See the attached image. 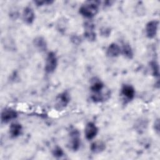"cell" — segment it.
Returning <instances> with one entry per match:
<instances>
[{
	"label": "cell",
	"instance_id": "7",
	"mask_svg": "<svg viewBox=\"0 0 160 160\" xmlns=\"http://www.w3.org/2000/svg\"><path fill=\"white\" fill-rule=\"evenodd\" d=\"M159 22L156 20L149 21L146 26V34L148 38H153L157 34Z\"/></svg>",
	"mask_w": 160,
	"mask_h": 160
},
{
	"label": "cell",
	"instance_id": "22",
	"mask_svg": "<svg viewBox=\"0 0 160 160\" xmlns=\"http://www.w3.org/2000/svg\"><path fill=\"white\" fill-rule=\"evenodd\" d=\"M79 38L78 36H74L72 38H71V41L74 43V44H79L80 42V41H79Z\"/></svg>",
	"mask_w": 160,
	"mask_h": 160
},
{
	"label": "cell",
	"instance_id": "19",
	"mask_svg": "<svg viewBox=\"0 0 160 160\" xmlns=\"http://www.w3.org/2000/svg\"><path fill=\"white\" fill-rule=\"evenodd\" d=\"M101 34L103 36H108L111 33V30L109 28L106 27H103L100 30Z\"/></svg>",
	"mask_w": 160,
	"mask_h": 160
},
{
	"label": "cell",
	"instance_id": "2",
	"mask_svg": "<svg viewBox=\"0 0 160 160\" xmlns=\"http://www.w3.org/2000/svg\"><path fill=\"white\" fill-rule=\"evenodd\" d=\"M81 145L80 133L79 131L75 128H72L69 132V140L68 146L69 149L76 151H78Z\"/></svg>",
	"mask_w": 160,
	"mask_h": 160
},
{
	"label": "cell",
	"instance_id": "15",
	"mask_svg": "<svg viewBox=\"0 0 160 160\" xmlns=\"http://www.w3.org/2000/svg\"><path fill=\"white\" fill-rule=\"evenodd\" d=\"M90 148L92 152L99 153L106 149V144L102 141H97L91 144Z\"/></svg>",
	"mask_w": 160,
	"mask_h": 160
},
{
	"label": "cell",
	"instance_id": "21",
	"mask_svg": "<svg viewBox=\"0 0 160 160\" xmlns=\"http://www.w3.org/2000/svg\"><path fill=\"white\" fill-rule=\"evenodd\" d=\"M154 130L156 131V132L159 134V119L156 120V121L154 122Z\"/></svg>",
	"mask_w": 160,
	"mask_h": 160
},
{
	"label": "cell",
	"instance_id": "18",
	"mask_svg": "<svg viewBox=\"0 0 160 160\" xmlns=\"http://www.w3.org/2000/svg\"><path fill=\"white\" fill-rule=\"evenodd\" d=\"M150 64H151L153 75L158 77L159 75V65L158 62H156V61H152L151 62Z\"/></svg>",
	"mask_w": 160,
	"mask_h": 160
},
{
	"label": "cell",
	"instance_id": "20",
	"mask_svg": "<svg viewBox=\"0 0 160 160\" xmlns=\"http://www.w3.org/2000/svg\"><path fill=\"white\" fill-rule=\"evenodd\" d=\"M34 2L36 4L37 6H42V5H48V4H51V3L53 2V1H34Z\"/></svg>",
	"mask_w": 160,
	"mask_h": 160
},
{
	"label": "cell",
	"instance_id": "13",
	"mask_svg": "<svg viewBox=\"0 0 160 160\" xmlns=\"http://www.w3.org/2000/svg\"><path fill=\"white\" fill-rule=\"evenodd\" d=\"M33 44L34 47L41 52L45 51L47 49V43L44 38L41 36L35 38L33 40Z\"/></svg>",
	"mask_w": 160,
	"mask_h": 160
},
{
	"label": "cell",
	"instance_id": "16",
	"mask_svg": "<svg viewBox=\"0 0 160 160\" xmlns=\"http://www.w3.org/2000/svg\"><path fill=\"white\" fill-rule=\"evenodd\" d=\"M121 53L123 54L128 59H132L133 58V51L131 46L129 43H124L122 48H121Z\"/></svg>",
	"mask_w": 160,
	"mask_h": 160
},
{
	"label": "cell",
	"instance_id": "11",
	"mask_svg": "<svg viewBox=\"0 0 160 160\" xmlns=\"http://www.w3.org/2000/svg\"><path fill=\"white\" fill-rule=\"evenodd\" d=\"M121 53V47L116 43H111L107 49L106 54L110 58H116Z\"/></svg>",
	"mask_w": 160,
	"mask_h": 160
},
{
	"label": "cell",
	"instance_id": "14",
	"mask_svg": "<svg viewBox=\"0 0 160 160\" xmlns=\"http://www.w3.org/2000/svg\"><path fill=\"white\" fill-rule=\"evenodd\" d=\"M104 88V84L101 81L98 79L94 78V79L92 81L90 89L92 92V94L99 93L102 92Z\"/></svg>",
	"mask_w": 160,
	"mask_h": 160
},
{
	"label": "cell",
	"instance_id": "12",
	"mask_svg": "<svg viewBox=\"0 0 160 160\" xmlns=\"http://www.w3.org/2000/svg\"><path fill=\"white\" fill-rule=\"evenodd\" d=\"M22 131V127L19 122H12L9 127V134L12 138L19 136Z\"/></svg>",
	"mask_w": 160,
	"mask_h": 160
},
{
	"label": "cell",
	"instance_id": "6",
	"mask_svg": "<svg viewBox=\"0 0 160 160\" xmlns=\"http://www.w3.org/2000/svg\"><path fill=\"white\" fill-rule=\"evenodd\" d=\"M18 117L17 112L11 108H6L2 111L1 119L2 123H8Z\"/></svg>",
	"mask_w": 160,
	"mask_h": 160
},
{
	"label": "cell",
	"instance_id": "17",
	"mask_svg": "<svg viewBox=\"0 0 160 160\" xmlns=\"http://www.w3.org/2000/svg\"><path fill=\"white\" fill-rule=\"evenodd\" d=\"M52 155L55 158H60L64 155V152L59 146H56L52 150Z\"/></svg>",
	"mask_w": 160,
	"mask_h": 160
},
{
	"label": "cell",
	"instance_id": "9",
	"mask_svg": "<svg viewBox=\"0 0 160 160\" xmlns=\"http://www.w3.org/2000/svg\"><path fill=\"white\" fill-rule=\"evenodd\" d=\"M22 18L24 22L28 24H31L35 19V14L33 9L29 6L26 7L22 11Z\"/></svg>",
	"mask_w": 160,
	"mask_h": 160
},
{
	"label": "cell",
	"instance_id": "4",
	"mask_svg": "<svg viewBox=\"0 0 160 160\" xmlns=\"http://www.w3.org/2000/svg\"><path fill=\"white\" fill-rule=\"evenodd\" d=\"M84 36L85 38L90 42L94 41L96 39V34L94 31L95 25L94 22L91 19H89V21L84 22Z\"/></svg>",
	"mask_w": 160,
	"mask_h": 160
},
{
	"label": "cell",
	"instance_id": "3",
	"mask_svg": "<svg viewBox=\"0 0 160 160\" xmlns=\"http://www.w3.org/2000/svg\"><path fill=\"white\" fill-rule=\"evenodd\" d=\"M58 66V58L54 52H49L47 54L44 70L47 73L53 72Z\"/></svg>",
	"mask_w": 160,
	"mask_h": 160
},
{
	"label": "cell",
	"instance_id": "1",
	"mask_svg": "<svg viewBox=\"0 0 160 160\" xmlns=\"http://www.w3.org/2000/svg\"><path fill=\"white\" fill-rule=\"evenodd\" d=\"M100 3L98 1H86L79 8V13L83 17L90 19L98 14Z\"/></svg>",
	"mask_w": 160,
	"mask_h": 160
},
{
	"label": "cell",
	"instance_id": "10",
	"mask_svg": "<svg viewBox=\"0 0 160 160\" xmlns=\"http://www.w3.org/2000/svg\"><path fill=\"white\" fill-rule=\"evenodd\" d=\"M121 94L128 100H132L135 96L134 88L129 84H124L121 88Z\"/></svg>",
	"mask_w": 160,
	"mask_h": 160
},
{
	"label": "cell",
	"instance_id": "8",
	"mask_svg": "<svg viewBox=\"0 0 160 160\" xmlns=\"http://www.w3.org/2000/svg\"><path fill=\"white\" fill-rule=\"evenodd\" d=\"M98 129L96 125L92 122H89L87 123L84 129V134L86 138L88 140H91L94 139L97 135Z\"/></svg>",
	"mask_w": 160,
	"mask_h": 160
},
{
	"label": "cell",
	"instance_id": "5",
	"mask_svg": "<svg viewBox=\"0 0 160 160\" xmlns=\"http://www.w3.org/2000/svg\"><path fill=\"white\" fill-rule=\"evenodd\" d=\"M70 95L68 91H63L59 94L56 98V108L58 110L65 108L70 102Z\"/></svg>",
	"mask_w": 160,
	"mask_h": 160
}]
</instances>
